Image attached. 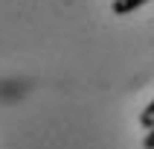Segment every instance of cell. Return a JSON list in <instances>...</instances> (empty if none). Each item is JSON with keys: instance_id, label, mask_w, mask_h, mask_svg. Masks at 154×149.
Wrapping results in <instances>:
<instances>
[{"instance_id": "cell-3", "label": "cell", "mask_w": 154, "mask_h": 149, "mask_svg": "<svg viewBox=\"0 0 154 149\" xmlns=\"http://www.w3.org/2000/svg\"><path fill=\"white\" fill-rule=\"evenodd\" d=\"M143 149H154V129L146 131V138H143Z\"/></svg>"}, {"instance_id": "cell-1", "label": "cell", "mask_w": 154, "mask_h": 149, "mask_svg": "<svg viewBox=\"0 0 154 149\" xmlns=\"http://www.w3.org/2000/svg\"><path fill=\"white\" fill-rule=\"evenodd\" d=\"M148 0H113V15H131L134 9H140V6H146Z\"/></svg>"}, {"instance_id": "cell-2", "label": "cell", "mask_w": 154, "mask_h": 149, "mask_svg": "<svg viewBox=\"0 0 154 149\" xmlns=\"http://www.w3.org/2000/svg\"><path fill=\"white\" fill-rule=\"evenodd\" d=\"M140 126H143V129H154V99L151 102L146 105V108H143V114H140Z\"/></svg>"}]
</instances>
